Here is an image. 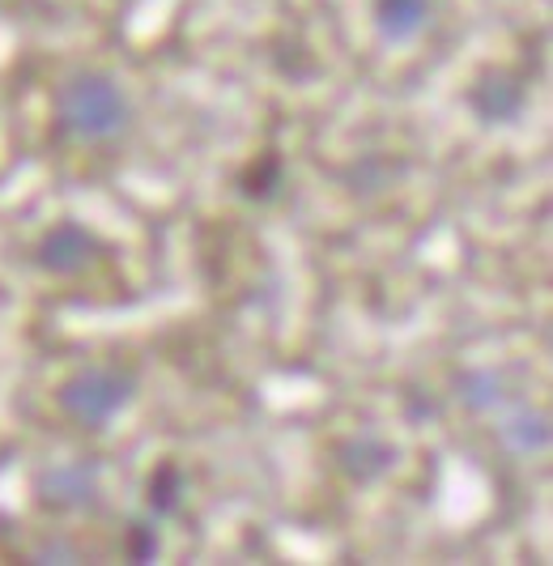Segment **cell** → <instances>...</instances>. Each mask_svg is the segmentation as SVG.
<instances>
[{"mask_svg":"<svg viewBox=\"0 0 553 566\" xmlns=\"http://www.w3.org/2000/svg\"><path fill=\"white\" fill-rule=\"evenodd\" d=\"M498 434L515 455H541L550 448V418L541 409L524 405V409H515L507 422L498 426Z\"/></svg>","mask_w":553,"mask_h":566,"instance_id":"cell-9","label":"cell"},{"mask_svg":"<svg viewBox=\"0 0 553 566\" xmlns=\"http://www.w3.org/2000/svg\"><path fill=\"white\" fill-rule=\"evenodd\" d=\"M435 18V0H371V22L384 43H414Z\"/></svg>","mask_w":553,"mask_h":566,"instance_id":"cell-7","label":"cell"},{"mask_svg":"<svg viewBox=\"0 0 553 566\" xmlns=\"http://www.w3.org/2000/svg\"><path fill=\"white\" fill-rule=\"evenodd\" d=\"M396 460H400V448L392 439H384V434H371V430L366 434H349V439L336 443V469L358 485L387 478L396 469Z\"/></svg>","mask_w":553,"mask_h":566,"instance_id":"cell-6","label":"cell"},{"mask_svg":"<svg viewBox=\"0 0 553 566\" xmlns=\"http://www.w3.org/2000/svg\"><path fill=\"white\" fill-rule=\"evenodd\" d=\"M107 255V243L82 222H55L34 243V264L52 277H77Z\"/></svg>","mask_w":553,"mask_h":566,"instance_id":"cell-4","label":"cell"},{"mask_svg":"<svg viewBox=\"0 0 553 566\" xmlns=\"http://www.w3.org/2000/svg\"><path fill=\"white\" fill-rule=\"evenodd\" d=\"M456 388H460V400L469 405L472 413H494L498 405L507 400V379L490 367L465 370V375L456 379Z\"/></svg>","mask_w":553,"mask_h":566,"instance_id":"cell-11","label":"cell"},{"mask_svg":"<svg viewBox=\"0 0 553 566\" xmlns=\"http://www.w3.org/2000/svg\"><path fill=\"white\" fill-rule=\"evenodd\" d=\"M34 558H39V563H52V558H77V549H73V545H64V541H48V545H39V549H34Z\"/></svg>","mask_w":553,"mask_h":566,"instance_id":"cell-14","label":"cell"},{"mask_svg":"<svg viewBox=\"0 0 553 566\" xmlns=\"http://www.w3.org/2000/svg\"><path fill=\"white\" fill-rule=\"evenodd\" d=\"M55 119L77 142H111V137H119L128 128L133 103H128L124 85L115 82L111 73L85 69V73H73L69 82L60 85Z\"/></svg>","mask_w":553,"mask_h":566,"instance_id":"cell-1","label":"cell"},{"mask_svg":"<svg viewBox=\"0 0 553 566\" xmlns=\"http://www.w3.org/2000/svg\"><path fill=\"white\" fill-rule=\"evenodd\" d=\"M158 549H163L158 520H133V524L124 528V554H128L133 563H149V558H158Z\"/></svg>","mask_w":553,"mask_h":566,"instance_id":"cell-13","label":"cell"},{"mask_svg":"<svg viewBox=\"0 0 553 566\" xmlns=\"http://www.w3.org/2000/svg\"><path fill=\"white\" fill-rule=\"evenodd\" d=\"M184 494H188V473L175 464V460H163L149 482H145V507L154 520H166V515H179L184 511Z\"/></svg>","mask_w":553,"mask_h":566,"instance_id":"cell-8","label":"cell"},{"mask_svg":"<svg viewBox=\"0 0 553 566\" xmlns=\"http://www.w3.org/2000/svg\"><path fill=\"white\" fill-rule=\"evenodd\" d=\"M133 400H137V375L124 367H82L73 370L55 392L60 413L69 422L85 426V430H103Z\"/></svg>","mask_w":553,"mask_h":566,"instance_id":"cell-2","label":"cell"},{"mask_svg":"<svg viewBox=\"0 0 553 566\" xmlns=\"http://www.w3.org/2000/svg\"><path fill=\"white\" fill-rule=\"evenodd\" d=\"M392 175H396L392 158H384V154H362L358 163L349 167V188L354 192H384L387 184H392Z\"/></svg>","mask_w":553,"mask_h":566,"instance_id":"cell-12","label":"cell"},{"mask_svg":"<svg viewBox=\"0 0 553 566\" xmlns=\"http://www.w3.org/2000/svg\"><path fill=\"white\" fill-rule=\"evenodd\" d=\"M281 188H285V163H281V154H276V149L255 154L248 167L239 170V192H243L248 200L269 205V200L281 197Z\"/></svg>","mask_w":553,"mask_h":566,"instance_id":"cell-10","label":"cell"},{"mask_svg":"<svg viewBox=\"0 0 553 566\" xmlns=\"http://www.w3.org/2000/svg\"><path fill=\"white\" fill-rule=\"evenodd\" d=\"M34 499L48 511H94L103 503V473L94 460H64L34 473Z\"/></svg>","mask_w":553,"mask_h":566,"instance_id":"cell-3","label":"cell"},{"mask_svg":"<svg viewBox=\"0 0 553 566\" xmlns=\"http://www.w3.org/2000/svg\"><path fill=\"white\" fill-rule=\"evenodd\" d=\"M469 112L481 124H515L528 112V85L511 69H486L469 85Z\"/></svg>","mask_w":553,"mask_h":566,"instance_id":"cell-5","label":"cell"}]
</instances>
